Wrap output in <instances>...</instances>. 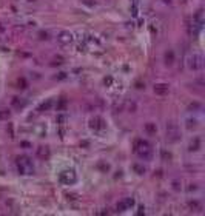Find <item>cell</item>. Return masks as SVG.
I'll return each instance as SVG.
<instances>
[{
    "mask_svg": "<svg viewBox=\"0 0 205 216\" xmlns=\"http://www.w3.org/2000/svg\"><path fill=\"white\" fill-rule=\"evenodd\" d=\"M12 105L17 107V108H20V107H23L25 103H23V102H20V100H19V97H14V99H12Z\"/></svg>",
    "mask_w": 205,
    "mask_h": 216,
    "instance_id": "44dd1931",
    "label": "cell"
},
{
    "mask_svg": "<svg viewBox=\"0 0 205 216\" xmlns=\"http://www.w3.org/2000/svg\"><path fill=\"white\" fill-rule=\"evenodd\" d=\"M111 82H113V79H111V77H105V83H111Z\"/></svg>",
    "mask_w": 205,
    "mask_h": 216,
    "instance_id": "1f68e13d",
    "label": "cell"
},
{
    "mask_svg": "<svg viewBox=\"0 0 205 216\" xmlns=\"http://www.w3.org/2000/svg\"><path fill=\"white\" fill-rule=\"evenodd\" d=\"M162 159L163 161H170L171 159V154H170V153H167L165 150H162Z\"/></svg>",
    "mask_w": 205,
    "mask_h": 216,
    "instance_id": "603a6c76",
    "label": "cell"
},
{
    "mask_svg": "<svg viewBox=\"0 0 205 216\" xmlns=\"http://www.w3.org/2000/svg\"><path fill=\"white\" fill-rule=\"evenodd\" d=\"M173 190H176V191L180 190V182L179 181H173Z\"/></svg>",
    "mask_w": 205,
    "mask_h": 216,
    "instance_id": "d4e9b609",
    "label": "cell"
},
{
    "mask_svg": "<svg viewBox=\"0 0 205 216\" xmlns=\"http://www.w3.org/2000/svg\"><path fill=\"white\" fill-rule=\"evenodd\" d=\"M59 181L65 185H73L77 181V174H76L74 170H65L59 174Z\"/></svg>",
    "mask_w": 205,
    "mask_h": 216,
    "instance_id": "5b68a950",
    "label": "cell"
},
{
    "mask_svg": "<svg viewBox=\"0 0 205 216\" xmlns=\"http://www.w3.org/2000/svg\"><path fill=\"white\" fill-rule=\"evenodd\" d=\"M57 40H59V43H62V45H69L73 42V34H71L69 31H60Z\"/></svg>",
    "mask_w": 205,
    "mask_h": 216,
    "instance_id": "8992f818",
    "label": "cell"
},
{
    "mask_svg": "<svg viewBox=\"0 0 205 216\" xmlns=\"http://www.w3.org/2000/svg\"><path fill=\"white\" fill-rule=\"evenodd\" d=\"M194 190H198V185H196V184H190L188 191H194Z\"/></svg>",
    "mask_w": 205,
    "mask_h": 216,
    "instance_id": "4316f807",
    "label": "cell"
},
{
    "mask_svg": "<svg viewBox=\"0 0 205 216\" xmlns=\"http://www.w3.org/2000/svg\"><path fill=\"white\" fill-rule=\"evenodd\" d=\"M62 64H63V57H56V59H54V62H52V65H62Z\"/></svg>",
    "mask_w": 205,
    "mask_h": 216,
    "instance_id": "cb8c5ba5",
    "label": "cell"
},
{
    "mask_svg": "<svg viewBox=\"0 0 205 216\" xmlns=\"http://www.w3.org/2000/svg\"><path fill=\"white\" fill-rule=\"evenodd\" d=\"M145 131L148 133V134H156V131H157V127H156V124L148 122V124H145Z\"/></svg>",
    "mask_w": 205,
    "mask_h": 216,
    "instance_id": "7c38bea8",
    "label": "cell"
},
{
    "mask_svg": "<svg viewBox=\"0 0 205 216\" xmlns=\"http://www.w3.org/2000/svg\"><path fill=\"white\" fill-rule=\"evenodd\" d=\"M65 120H66L65 116H59V118H57V122H65Z\"/></svg>",
    "mask_w": 205,
    "mask_h": 216,
    "instance_id": "f1b7e54d",
    "label": "cell"
},
{
    "mask_svg": "<svg viewBox=\"0 0 205 216\" xmlns=\"http://www.w3.org/2000/svg\"><path fill=\"white\" fill-rule=\"evenodd\" d=\"M165 130H167V139H168V142H177L180 139L179 128H177V125L174 122H168Z\"/></svg>",
    "mask_w": 205,
    "mask_h": 216,
    "instance_id": "277c9868",
    "label": "cell"
},
{
    "mask_svg": "<svg viewBox=\"0 0 205 216\" xmlns=\"http://www.w3.org/2000/svg\"><path fill=\"white\" fill-rule=\"evenodd\" d=\"M123 202H125V205H127V210L131 208V207L134 205V199H133V198H125V199H123Z\"/></svg>",
    "mask_w": 205,
    "mask_h": 216,
    "instance_id": "d6986e66",
    "label": "cell"
},
{
    "mask_svg": "<svg viewBox=\"0 0 205 216\" xmlns=\"http://www.w3.org/2000/svg\"><path fill=\"white\" fill-rule=\"evenodd\" d=\"M19 88H26V80L23 77L19 79Z\"/></svg>",
    "mask_w": 205,
    "mask_h": 216,
    "instance_id": "484cf974",
    "label": "cell"
},
{
    "mask_svg": "<svg viewBox=\"0 0 205 216\" xmlns=\"http://www.w3.org/2000/svg\"><path fill=\"white\" fill-rule=\"evenodd\" d=\"M39 36H40V39H42V40L43 39H45V40L48 39V33H43V31H42V33H39Z\"/></svg>",
    "mask_w": 205,
    "mask_h": 216,
    "instance_id": "83f0119b",
    "label": "cell"
},
{
    "mask_svg": "<svg viewBox=\"0 0 205 216\" xmlns=\"http://www.w3.org/2000/svg\"><path fill=\"white\" fill-rule=\"evenodd\" d=\"M66 105H68V102H66V99H60V100L57 102L56 108H57V111H63L65 108H66Z\"/></svg>",
    "mask_w": 205,
    "mask_h": 216,
    "instance_id": "9a60e30c",
    "label": "cell"
},
{
    "mask_svg": "<svg viewBox=\"0 0 205 216\" xmlns=\"http://www.w3.org/2000/svg\"><path fill=\"white\" fill-rule=\"evenodd\" d=\"M185 122H187L185 127L188 128V130H191V128H194L196 125H198V119H194V118H193V119H187Z\"/></svg>",
    "mask_w": 205,
    "mask_h": 216,
    "instance_id": "e0dca14e",
    "label": "cell"
},
{
    "mask_svg": "<svg viewBox=\"0 0 205 216\" xmlns=\"http://www.w3.org/2000/svg\"><path fill=\"white\" fill-rule=\"evenodd\" d=\"M11 118V111L6 110V108H3V110H0V120H8Z\"/></svg>",
    "mask_w": 205,
    "mask_h": 216,
    "instance_id": "5bb4252c",
    "label": "cell"
},
{
    "mask_svg": "<svg viewBox=\"0 0 205 216\" xmlns=\"http://www.w3.org/2000/svg\"><path fill=\"white\" fill-rule=\"evenodd\" d=\"M163 59H165L167 65H173L174 64V53H173L171 49H168V51H165V54H163Z\"/></svg>",
    "mask_w": 205,
    "mask_h": 216,
    "instance_id": "30bf717a",
    "label": "cell"
},
{
    "mask_svg": "<svg viewBox=\"0 0 205 216\" xmlns=\"http://www.w3.org/2000/svg\"><path fill=\"white\" fill-rule=\"evenodd\" d=\"M200 148V139L199 137H194L193 141L190 142V151H198Z\"/></svg>",
    "mask_w": 205,
    "mask_h": 216,
    "instance_id": "8fae6325",
    "label": "cell"
},
{
    "mask_svg": "<svg viewBox=\"0 0 205 216\" xmlns=\"http://www.w3.org/2000/svg\"><path fill=\"white\" fill-rule=\"evenodd\" d=\"M187 68L190 71H198L204 68V57L199 53H193L187 57Z\"/></svg>",
    "mask_w": 205,
    "mask_h": 216,
    "instance_id": "3957f363",
    "label": "cell"
},
{
    "mask_svg": "<svg viewBox=\"0 0 205 216\" xmlns=\"http://www.w3.org/2000/svg\"><path fill=\"white\" fill-rule=\"evenodd\" d=\"M50 148L48 147H39L37 148V157L39 159H42V161H45V159H48L50 157Z\"/></svg>",
    "mask_w": 205,
    "mask_h": 216,
    "instance_id": "9c48e42d",
    "label": "cell"
},
{
    "mask_svg": "<svg viewBox=\"0 0 205 216\" xmlns=\"http://www.w3.org/2000/svg\"><path fill=\"white\" fill-rule=\"evenodd\" d=\"M188 207H190L191 210H194V211H200V210H202V205H200L199 201H190L188 202Z\"/></svg>",
    "mask_w": 205,
    "mask_h": 216,
    "instance_id": "4fadbf2b",
    "label": "cell"
},
{
    "mask_svg": "<svg viewBox=\"0 0 205 216\" xmlns=\"http://www.w3.org/2000/svg\"><path fill=\"white\" fill-rule=\"evenodd\" d=\"M163 2H165V3H170V2H171V0H163Z\"/></svg>",
    "mask_w": 205,
    "mask_h": 216,
    "instance_id": "836d02e7",
    "label": "cell"
},
{
    "mask_svg": "<svg viewBox=\"0 0 205 216\" xmlns=\"http://www.w3.org/2000/svg\"><path fill=\"white\" fill-rule=\"evenodd\" d=\"M188 110L191 111V110H202V105L200 103H198V102H193V103H190V107H188Z\"/></svg>",
    "mask_w": 205,
    "mask_h": 216,
    "instance_id": "ffe728a7",
    "label": "cell"
},
{
    "mask_svg": "<svg viewBox=\"0 0 205 216\" xmlns=\"http://www.w3.org/2000/svg\"><path fill=\"white\" fill-rule=\"evenodd\" d=\"M133 170H134L137 174H144L146 172L145 167H144V165H140V164H134V165H133Z\"/></svg>",
    "mask_w": 205,
    "mask_h": 216,
    "instance_id": "2e32d148",
    "label": "cell"
},
{
    "mask_svg": "<svg viewBox=\"0 0 205 216\" xmlns=\"http://www.w3.org/2000/svg\"><path fill=\"white\" fill-rule=\"evenodd\" d=\"M16 165L20 174H33L34 173V165L33 161L28 156H19L16 159Z\"/></svg>",
    "mask_w": 205,
    "mask_h": 216,
    "instance_id": "7a4b0ae2",
    "label": "cell"
},
{
    "mask_svg": "<svg viewBox=\"0 0 205 216\" xmlns=\"http://www.w3.org/2000/svg\"><path fill=\"white\" fill-rule=\"evenodd\" d=\"M51 107H52V100H46V102H43L42 105H40L39 110L40 111H46V110H50Z\"/></svg>",
    "mask_w": 205,
    "mask_h": 216,
    "instance_id": "ac0fdd59",
    "label": "cell"
},
{
    "mask_svg": "<svg viewBox=\"0 0 205 216\" xmlns=\"http://www.w3.org/2000/svg\"><path fill=\"white\" fill-rule=\"evenodd\" d=\"M90 127H91L93 130H104L106 125H105V120H104V119L99 118V116H96V118H93V119L90 120Z\"/></svg>",
    "mask_w": 205,
    "mask_h": 216,
    "instance_id": "ba28073f",
    "label": "cell"
},
{
    "mask_svg": "<svg viewBox=\"0 0 205 216\" xmlns=\"http://www.w3.org/2000/svg\"><path fill=\"white\" fill-rule=\"evenodd\" d=\"M20 145H22V147H26V148H28V147H31V144H29V142H20Z\"/></svg>",
    "mask_w": 205,
    "mask_h": 216,
    "instance_id": "4dcf8cb0",
    "label": "cell"
},
{
    "mask_svg": "<svg viewBox=\"0 0 205 216\" xmlns=\"http://www.w3.org/2000/svg\"><path fill=\"white\" fill-rule=\"evenodd\" d=\"M136 88H137V90H142V88H145V85H142L140 82H137V83H136Z\"/></svg>",
    "mask_w": 205,
    "mask_h": 216,
    "instance_id": "f546056e",
    "label": "cell"
},
{
    "mask_svg": "<svg viewBox=\"0 0 205 216\" xmlns=\"http://www.w3.org/2000/svg\"><path fill=\"white\" fill-rule=\"evenodd\" d=\"M117 210H119V211H125V210H127V205H125V202H123V201L117 202Z\"/></svg>",
    "mask_w": 205,
    "mask_h": 216,
    "instance_id": "7402d4cb",
    "label": "cell"
},
{
    "mask_svg": "<svg viewBox=\"0 0 205 216\" xmlns=\"http://www.w3.org/2000/svg\"><path fill=\"white\" fill-rule=\"evenodd\" d=\"M142 213H144V207H140L139 211H137V215H142Z\"/></svg>",
    "mask_w": 205,
    "mask_h": 216,
    "instance_id": "d6a6232c",
    "label": "cell"
},
{
    "mask_svg": "<svg viewBox=\"0 0 205 216\" xmlns=\"http://www.w3.org/2000/svg\"><path fill=\"white\" fill-rule=\"evenodd\" d=\"M134 151L136 154L144 161H150L153 157V148L144 139H136L134 141Z\"/></svg>",
    "mask_w": 205,
    "mask_h": 216,
    "instance_id": "6da1fadb",
    "label": "cell"
},
{
    "mask_svg": "<svg viewBox=\"0 0 205 216\" xmlns=\"http://www.w3.org/2000/svg\"><path fill=\"white\" fill-rule=\"evenodd\" d=\"M154 93L157 94V96H167V94L170 93V85L168 83H156Z\"/></svg>",
    "mask_w": 205,
    "mask_h": 216,
    "instance_id": "52a82bcc",
    "label": "cell"
}]
</instances>
